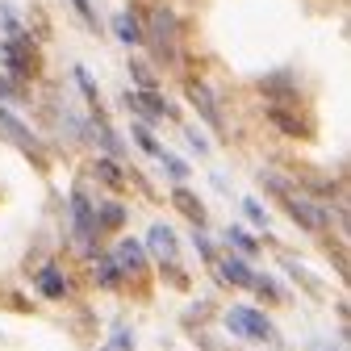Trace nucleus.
Wrapping results in <instances>:
<instances>
[{
  "label": "nucleus",
  "mask_w": 351,
  "mask_h": 351,
  "mask_svg": "<svg viewBox=\"0 0 351 351\" xmlns=\"http://www.w3.org/2000/svg\"><path fill=\"white\" fill-rule=\"evenodd\" d=\"M143 38H151V47H155L159 59H176V51H180V42H176V17L167 9L151 13V29H143Z\"/></svg>",
  "instance_id": "obj_1"
},
{
  "label": "nucleus",
  "mask_w": 351,
  "mask_h": 351,
  "mask_svg": "<svg viewBox=\"0 0 351 351\" xmlns=\"http://www.w3.org/2000/svg\"><path fill=\"white\" fill-rule=\"evenodd\" d=\"M0 59H5V67H9L17 80H25V75L38 71V51H34V42H25L21 34H13L5 47H0Z\"/></svg>",
  "instance_id": "obj_2"
},
{
  "label": "nucleus",
  "mask_w": 351,
  "mask_h": 351,
  "mask_svg": "<svg viewBox=\"0 0 351 351\" xmlns=\"http://www.w3.org/2000/svg\"><path fill=\"white\" fill-rule=\"evenodd\" d=\"M226 322H230V330L234 335H243V339H255V343H268L276 330H272V322L263 318L259 310H247V305H234V310L226 314Z\"/></svg>",
  "instance_id": "obj_3"
},
{
  "label": "nucleus",
  "mask_w": 351,
  "mask_h": 351,
  "mask_svg": "<svg viewBox=\"0 0 351 351\" xmlns=\"http://www.w3.org/2000/svg\"><path fill=\"white\" fill-rule=\"evenodd\" d=\"M0 138H9V143H17L25 155H34L38 163H47V147H42L38 143V134H34V130L29 125H21L13 113H5V109H0Z\"/></svg>",
  "instance_id": "obj_4"
},
{
  "label": "nucleus",
  "mask_w": 351,
  "mask_h": 351,
  "mask_svg": "<svg viewBox=\"0 0 351 351\" xmlns=\"http://www.w3.org/2000/svg\"><path fill=\"white\" fill-rule=\"evenodd\" d=\"M280 197H285L289 213L297 217V222H301L305 230H326V226H330V213H326L322 205H314V201H305V197H297L293 189H289V193H280Z\"/></svg>",
  "instance_id": "obj_5"
},
{
  "label": "nucleus",
  "mask_w": 351,
  "mask_h": 351,
  "mask_svg": "<svg viewBox=\"0 0 351 351\" xmlns=\"http://www.w3.org/2000/svg\"><path fill=\"white\" fill-rule=\"evenodd\" d=\"M189 101H193V109L213 125V130H222V109H217V97H213V88H205V84H189Z\"/></svg>",
  "instance_id": "obj_6"
},
{
  "label": "nucleus",
  "mask_w": 351,
  "mask_h": 351,
  "mask_svg": "<svg viewBox=\"0 0 351 351\" xmlns=\"http://www.w3.org/2000/svg\"><path fill=\"white\" fill-rule=\"evenodd\" d=\"M71 217H75V234H80V243L88 247V243H93V234H97V209L88 205L84 193H71Z\"/></svg>",
  "instance_id": "obj_7"
},
{
  "label": "nucleus",
  "mask_w": 351,
  "mask_h": 351,
  "mask_svg": "<svg viewBox=\"0 0 351 351\" xmlns=\"http://www.w3.org/2000/svg\"><path fill=\"white\" fill-rule=\"evenodd\" d=\"M125 105L134 109V113H147V117H167V101L155 97V88H143V93H125Z\"/></svg>",
  "instance_id": "obj_8"
},
{
  "label": "nucleus",
  "mask_w": 351,
  "mask_h": 351,
  "mask_svg": "<svg viewBox=\"0 0 351 351\" xmlns=\"http://www.w3.org/2000/svg\"><path fill=\"white\" fill-rule=\"evenodd\" d=\"M113 263H117V268L121 272H143V247L134 243V239H125V243H117V251H113Z\"/></svg>",
  "instance_id": "obj_9"
},
{
  "label": "nucleus",
  "mask_w": 351,
  "mask_h": 351,
  "mask_svg": "<svg viewBox=\"0 0 351 351\" xmlns=\"http://www.w3.org/2000/svg\"><path fill=\"white\" fill-rule=\"evenodd\" d=\"M147 243H151V251H155V259H163V263H171V259H176V234H171L167 226H151V234H147Z\"/></svg>",
  "instance_id": "obj_10"
},
{
  "label": "nucleus",
  "mask_w": 351,
  "mask_h": 351,
  "mask_svg": "<svg viewBox=\"0 0 351 351\" xmlns=\"http://www.w3.org/2000/svg\"><path fill=\"white\" fill-rule=\"evenodd\" d=\"M171 201H176V209H180L193 226H205V205H201L189 189H176V193H171Z\"/></svg>",
  "instance_id": "obj_11"
},
{
  "label": "nucleus",
  "mask_w": 351,
  "mask_h": 351,
  "mask_svg": "<svg viewBox=\"0 0 351 351\" xmlns=\"http://www.w3.org/2000/svg\"><path fill=\"white\" fill-rule=\"evenodd\" d=\"M38 289L47 293V297H63V293H67V276H63L59 268H42V272H38Z\"/></svg>",
  "instance_id": "obj_12"
},
{
  "label": "nucleus",
  "mask_w": 351,
  "mask_h": 351,
  "mask_svg": "<svg viewBox=\"0 0 351 351\" xmlns=\"http://www.w3.org/2000/svg\"><path fill=\"white\" fill-rule=\"evenodd\" d=\"M113 29H117L121 42H143V25H138L134 13H117V17H113Z\"/></svg>",
  "instance_id": "obj_13"
},
{
  "label": "nucleus",
  "mask_w": 351,
  "mask_h": 351,
  "mask_svg": "<svg viewBox=\"0 0 351 351\" xmlns=\"http://www.w3.org/2000/svg\"><path fill=\"white\" fill-rule=\"evenodd\" d=\"M97 176H101L109 189H125V176H121V167L113 159H97Z\"/></svg>",
  "instance_id": "obj_14"
},
{
  "label": "nucleus",
  "mask_w": 351,
  "mask_h": 351,
  "mask_svg": "<svg viewBox=\"0 0 351 351\" xmlns=\"http://www.w3.org/2000/svg\"><path fill=\"white\" fill-rule=\"evenodd\" d=\"M222 276H226L230 285H251V280H255L243 259H226V263H222Z\"/></svg>",
  "instance_id": "obj_15"
},
{
  "label": "nucleus",
  "mask_w": 351,
  "mask_h": 351,
  "mask_svg": "<svg viewBox=\"0 0 351 351\" xmlns=\"http://www.w3.org/2000/svg\"><path fill=\"white\" fill-rule=\"evenodd\" d=\"M97 276H101V285H105V289H117V285H121V268H117L109 255H101V259H97Z\"/></svg>",
  "instance_id": "obj_16"
},
{
  "label": "nucleus",
  "mask_w": 351,
  "mask_h": 351,
  "mask_svg": "<svg viewBox=\"0 0 351 351\" xmlns=\"http://www.w3.org/2000/svg\"><path fill=\"white\" fill-rule=\"evenodd\" d=\"M97 217H101V226H105V230H117V226L125 222V209L109 201V205H101V213H97Z\"/></svg>",
  "instance_id": "obj_17"
},
{
  "label": "nucleus",
  "mask_w": 351,
  "mask_h": 351,
  "mask_svg": "<svg viewBox=\"0 0 351 351\" xmlns=\"http://www.w3.org/2000/svg\"><path fill=\"white\" fill-rule=\"evenodd\" d=\"M272 121H276V125L285 130V134H305V125H301V121H297L293 113H285V109H272Z\"/></svg>",
  "instance_id": "obj_18"
},
{
  "label": "nucleus",
  "mask_w": 351,
  "mask_h": 351,
  "mask_svg": "<svg viewBox=\"0 0 351 351\" xmlns=\"http://www.w3.org/2000/svg\"><path fill=\"white\" fill-rule=\"evenodd\" d=\"M0 29H5L9 38H13V34H21V17H17L9 5H0Z\"/></svg>",
  "instance_id": "obj_19"
},
{
  "label": "nucleus",
  "mask_w": 351,
  "mask_h": 351,
  "mask_svg": "<svg viewBox=\"0 0 351 351\" xmlns=\"http://www.w3.org/2000/svg\"><path fill=\"white\" fill-rule=\"evenodd\" d=\"M130 75H134L143 88H155V75H151V67H147V63H138V59H130Z\"/></svg>",
  "instance_id": "obj_20"
},
{
  "label": "nucleus",
  "mask_w": 351,
  "mask_h": 351,
  "mask_svg": "<svg viewBox=\"0 0 351 351\" xmlns=\"http://www.w3.org/2000/svg\"><path fill=\"white\" fill-rule=\"evenodd\" d=\"M226 239H230V243H234V247H239L243 255H255V243H251V239H247V234H243L239 226H230V230H226Z\"/></svg>",
  "instance_id": "obj_21"
},
{
  "label": "nucleus",
  "mask_w": 351,
  "mask_h": 351,
  "mask_svg": "<svg viewBox=\"0 0 351 351\" xmlns=\"http://www.w3.org/2000/svg\"><path fill=\"white\" fill-rule=\"evenodd\" d=\"M159 159H163V167H167V171H171V176H176V180H184V176H189V167H184V163H180V159H176V155H167V151H163V155H159Z\"/></svg>",
  "instance_id": "obj_22"
},
{
  "label": "nucleus",
  "mask_w": 351,
  "mask_h": 351,
  "mask_svg": "<svg viewBox=\"0 0 351 351\" xmlns=\"http://www.w3.org/2000/svg\"><path fill=\"white\" fill-rule=\"evenodd\" d=\"M243 209H247V217H251L255 226H268V213H263V205H259V201H247Z\"/></svg>",
  "instance_id": "obj_23"
},
{
  "label": "nucleus",
  "mask_w": 351,
  "mask_h": 351,
  "mask_svg": "<svg viewBox=\"0 0 351 351\" xmlns=\"http://www.w3.org/2000/svg\"><path fill=\"white\" fill-rule=\"evenodd\" d=\"M75 80H80V88H84V97H88V101H97V84H93V75L80 67V71H75Z\"/></svg>",
  "instance_id": "obj_24"
},
{
  "label": "nucleus",
  "mask_w": 351,
  "mask_h": 351,
  "mask_svg": "<svg viewBox=\"0 0 351 351\" xmlns=\"http://www.w3.org/2000/svg\"><path fill=\"white\" fill-rule=\"evenodd\" d=\"M0 101H25V93H17L13 80H0Z\"/></svg>",
  "instance_id": "obj_25"
},
{
  "label": "nucleus",
  "mask_w": 351,
  "mask_h": 351,
  "mask_svg": "<svg viewBox=\"0 0 351 351\" xmlns=\"http://www.w3.org/2000/svg\"><path fill=\"white\" fill-rule=\"evenodd\" d=\"M189 143H193V147H197V155H209V143H205V138H201V134H197V130H189Z\"/></svg>",
  "instance_id": "obj_26"
},
{
  "label": "nucleus",
  "mask_w": 351,
  "mask_h": 351,
  "mask_svg": "<svg viewBox=\"0 0 351 351\" xmlns=\"http://www.w3.org/2000/svg\"><path fill=\"white\" fill-rule=\"evenodd\" d=\"M71 5L84 13V21H97V13H93V5H88V0H71Z\"/></svg>",
  "instance_id": "obj_27"
}]
</instances>
